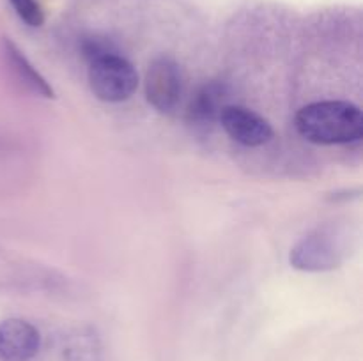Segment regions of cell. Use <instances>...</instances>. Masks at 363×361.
I'll use <instances>...</instances> for the list:
<instances>
[{
  "label": "cell",
  "instance_id": "1",
  "mask_svg": "<svg viewBox=\"0 0 363 361\" xmlns=\"http://www.w3.org/2000/svg\"><path fill=\"white\" fill-rule=\"evenodd\" d=\"M294 126L312 144H353L363 137V113L350 101H315L296 113Z\"/></svg>",
  "mask_w": 363,
  "mask_h": 361
},
{
  "label": "cell",
  "instance_id": "2",
  "mask_svg": "<svg viewBox=\"0 0 363 361\" xmlns=\"http://www.w3.org/2000/svg\"><path fill=\"white\" fill-rule=\"evenodd\" d=\"M350 229L340 223H325L301 237L289 253L294 269L305 273H326L340 268L351 250Z\"/></svg>",
  "mask_w": 363,
  "mask_h": 361
},
{
  "label": "cell",
  "instance_id": "3",
  "mask_svg": "<svg viewBox=\"0 0 363 361\" xmlns=\"http://www.w3.org/2000/svg\"><path fill=\"white\" fill-rule=\"evenodd\" d=\"M89 85L92 94L101 101L121 103L137 91L138 73L126 57L117 53L89 64Z\"/></svg>",
  "mask_w": 363,
  "mask_h": 361
},
{
  "label": "cell",
  "instance_id": "4",
  "mask_svg": "<svg viewBox=\"0 0 363 361\" xmlns=\"http://www.w3.org/2000/svg\"><path fill=\"white\" fill-rule=\"evenodd\" d=\"M145 98L160 113H174L181 105L184 92V74L179 62L162 55L152 60L144 80Z\"/></svg>",
  "mask_w": 363,
  "mask_h": 361
},
{
  "label": "cell",
  "instance_id": "5",
  "mask_svg": "<svg viewBox=\"0 0 363 361\" xmlns=\"http://www.w3.org/2000/svg\"><path fill=\"white\" fill-rule=\"evenodd\" d=\"M218 124L234 142L245 147H261L273 138L272 124L247 106H225Z\"/></svg>",
  "mask_w": 363,
  "mask_h": 361
},
{
  "label": "cell",
  "instance_id": "6",
  "mask_svg": "<svg viewBox=\"0 0 363 361\" xmlns=\"http://www.w3.org/2000/svg\"><path fill=\"white\" fill-rule=\"evenodd\" d=\"M229 98L230 92L225 81L209 80L202 84L188 101L184 113L188 126L199 131L211 130L215 124H218L225 106L230 105Z\"/></svg>",
  "mask_w": 363,
  "mask_h": 361
},
{
  "label": "cell",
  "instance_id": "7",
  "mask_svg": "<svg viewBox=\"0 0 363 361\" xmlns=\"http://www.w3.org/2000/svg\"><path fill=\"white\" fill-rule=\"evenodd\" d=\"M41 349V333L23 319L0 322V361H32Z\"/></svg>",
  "mask_w": 363,
  "mask_h": 361
},
{
  "label": "cell",
  "instance_id": "8",
  "mask_svg": "<svg viewBox=\"0 0 363 361\" xmlns=\"http://www.w3.org/2000/svg\"><path fill=\"white\" fill-rule=\"evenodd\" d=\"M2 52L7 69L13 74L14 81H16L18 85H21V87H23L25 91L30 92V94L39 96V98H55V92H53L52 85L46 81V78L43 76L34 66H32L30 60L23 55V52H21L11 39H4Z\"/></svg>",
  "mask_w": 363,
  "mask_h": 361
},
{
  "label": "cell",
  "instance_id": "9",
  "mask_svg": "<svg viewBox=\"0 0 363 361\" xmlns=\"http://www.w3.org/2000/svg\"><path fill=\"white\" fill-rule=\"evenodd\" d=\"M64 361H101V342L92 329H77L62 343Z\"/></svg>",
  "mask_w": 363,
  "mask_h": 361
},
{
  "label": "cell",
  "instance_id": "10",
  "mask_svg": "<svg viewBox=\"0 0 363 361\" xmlns=\"http://www.w3.org/2000/svg\"><path fill=\"white\" fill-rule=\"evenodd\" d=\"M11 6L28 27H41L45 23V14L35 0H11Z\"/></svg>",
  "mask_w": 363,
  "mask_h": 361
},
{
  "label": "cell",
  "instance_id": "11",
  "mask_svg": "<svg viewBox=\"0 0 363 361\" xmlns=\"http://www.w3.org/2000/svg\"><path fill=\"white\" fill-rule=\"evenodd\" d=\"M82 52H84V57L87 59V62H94V60L103 59V57L108 55H117L119 50L112 45L110 41L101 38H89L82 42Z\"/></svg>",
  "mask_w": 363,
  "mask_h": 361
}]
</instances>
